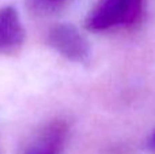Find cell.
I'll use <instances>...</instances> for the list:
<instances>
[{
  "label": "cell",
  "instance_id": "6da1fadb",
  "mask_svg": "<svg viewBox=\"0 0 155 154\" xmlns=\"http://www.w3.org/2000/svg\"><path fill=\"white\" fill-rule=\"evenodd\" d=\"M143 0H101L87 18V29L102 32L112 27L132 25L139 19Z\"/></svg>",
  "mask_w": 155,
  "mask_h": 154
},
{
  "label": "cell",
  "instance_id": "8992f818",
  "mask_svg": "<svg viewBox=\"0 0 155 154\" xmlns=\"http://www.w3.org/2000/svg\"><path fill=\"white\" fill-rule=\"evenodd\" d=\"M49 2H61V0H49Z\"/></svg>",
  "mask_w": 155,
  "mask_h": 154
},
{
  "label": "cell",
  "instance_id": "277c9868",
  "mask_svg": "<svg viewBox=\"0 0 155 154\" xmlns=\"http://www.w3.org/2000/svg\"><path fill=\"white\" fill-rule=\"evenodd\" d=\"M25 30L14 7L0 10V53H12L22 46Z\"/></svg>",
  "mask_w": 155,
  "mask_h": 154
},
{
  "label": "cell",
  "instance_id": "5b68a950",
  "mask_svg": "<svg viewBox=\"0 0 155 154\" xmlns=\"http://www.w3.org/2000/svg\"><path fill=\"white\" fill-rule=\"evenodd\" d=\"M148 147H150V150L153 153H155V132L151 135L150 138V142H148Z\"/></svg>",
  "mask_w": 155,
  "mask_h": 154
},
{
  "label": "cell",
  "instance_id": "7a4b0ae2",
  "mask_svg": "<svg viewBox=\"0 0 155 154\" xmlns=\"http://www.w3.org/2000/svg\"><path fill=\"white\" fill-rule=\"evenodd\" d=\"M49 44L59 52L61 56L83 63L90 56V46L84 37L72 25H57L49 33Z\"/></svg>",
  "mask_w": 155,
  "mask_h": 154
},
{
  "label": "cell",
  "instance_id": "3957f363",
  "mask_svg": "<svg viewBox=\"0 0 155 154\" xmlns=\"http://www.w3.org/2000/svg\"><path fill=\"white\" fill-rule=\"evenodd\" d=\"M67 132L68 126L63 120H53L48 123L25 154H61Z\"/></svg>",
  "mask_w": 155,
  "mask_h": 154
}]
</instances>
